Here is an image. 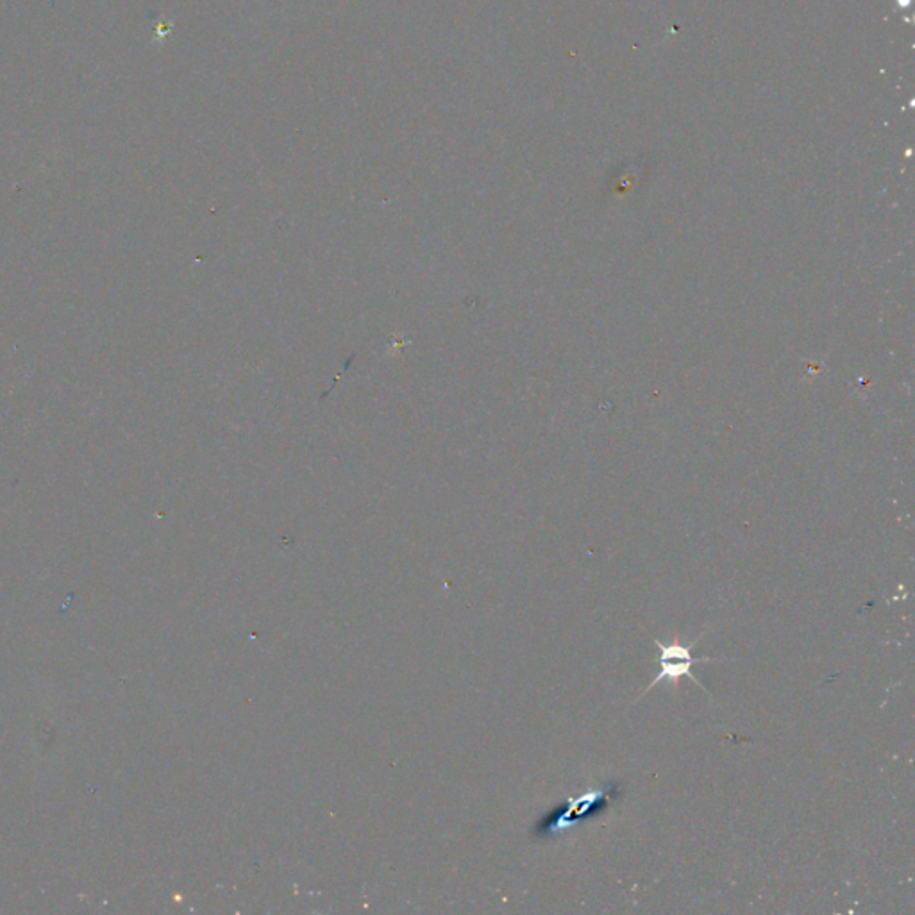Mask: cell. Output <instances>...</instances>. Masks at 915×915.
<instances>
[{
	"instance_id": "1",
	"label": "cell",
	"mask_w": 915,
	"mask_h": 915,
	"mask_svg": "<svg viewBox=\"0 0 915 915\" xmlns=\"http://www.w3.org/2000/svg\"><path fill=\"white\" fill-rule=\"evenodd\" d=\"M622 785L619 782H608L599 787L588 788L585 793L567 799L565 803L553 808L540 819L535 828L539 838L560 837L567 833L571 828L578 826L579 822L588 818H598L607 812L613 801L622 798Z\"/></svg>"
},
{
	"instance_id": "2",
	"label": "cell",
	"mask_w": 915,
	"mask_h": 915,
	"mask_svg": "<svg viewBox=\"0 0 915 915\" xmlns=\"http://www.w3.org/2000/svg\"><path fill=\"white\" fill-rule=\"evenodd\" d=\"M700 641L701 636H697L694 642H689V644H681L678 636H674L671 642L655 641L656 652H658L655 658L656 664H658V672H656L655 680L649 683L646 691L642 692V695H646L647 692L653 691L661 681H667L669 685L678 689L681 678H691L695 685L701 687L708 694L706 687L695 678L694 672H692V667L700 666V664H714V661L719 660L717 658L715 660L714 658H694L692 656V649H694L695 644ZM641 697H636L635 703H638Z\"/></svg>"
}]
</instances>
